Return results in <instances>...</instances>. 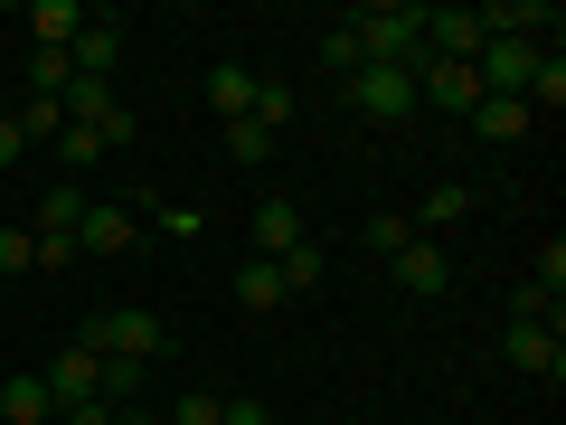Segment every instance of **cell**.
Masks as SVG:
<instances>
[{
    "label": "cell",
    "mask_w": 566,
    "mask_h": 425,
    "mask_svg": "<svg viewBox=\"0 0 566 425\" xmlns=\"http://www.w3.org/2000/svg\"><path fill=\"white\" fill-rule=\"evenodd\" d=\"M340 29L359 39V66H416L424 58V0H368Z\"/></svg>",
    "instance_id": "6da1fadb"
},
{
    "label": "cell",
    "mask_w": 566,
    "mask_h": 425,
    "mask_svg": "<svg viewBox=\"0 0 566 425\" xmlns=\"http://www.w3.org/2000/svg\"><path fill=\"white\" fill-rule=\"evenodd\" d=\"M76 341L95 350V360H161V350H170V322H161V312H142V303H123V312H95Z\"/></svg>",
    "instance_id": "7a4b0ae2"
},
{
    "label": "cell",
    "mask_w": 566,
    "mask_h": 425,
    "mask_svg": "<svg viewBox=\"0 0 566 425\" xmlns=\"http://www.w3.org/2000/svg\"><path fill=\"white\" fill-rule=\"evenodd\" d=\"M340 95L359 104L368 123H406L416 114V66H359V76H340Z\"/></svg>",
    "instance_id": "3957f363"
},
{
    "label": "cell",
    "mask_w": 566,
    "mask_h": 425,
    "mask_svg": "<svg viewBox=\"0 0 566 425\" xmlns=\"http://www.w3.org/2000/svg\"><path fill=\"white\" fill-rule=\"evenodd\" d=\"M501 360L520 369V379H547V387L566 379V341H557V322H510V331H501Z\"/></svg>",
    "instance_id": "277c9868"
},
{
    "label": "cell",
    "mask_w": 566,
    "mask_h": 425,
    "mask_svg": "<svg viewBox=\"0 0 566 425\" xmlns=\"http://www.w3.org/2000/svg\"><path fill=\"white\" fill-rule=\"evenodd\" d=\"M133 237H142V208H123V199H85V218H76V256H133Z\"/></svg>",
    "instance_id": "5b68a950"
},
{
    "label": "cell",
    "mask_w": 566,
    "mask_h": 425,
    "mask_svg": "<svg viewBox=\"0 0 566 425\" xmlns=\"http://www.w3.org/2000/svg\"><path fill=\"white\" fill-rule=\"evenodd\" d=\"M387 274H397V293H416V303H434V293L453 283V256H444L434 237H406L397 256H387Z\"/></svg>",
    "instance_id": "8992f818"
},
{
    "label": "cell",
    "mask_w": 566,
    "mask_h": 425,
    "mask_svg": "<svg viewBox=\"0 0 566 425\" xmlns=\"http://www.w3.org/2000/svg\"><path fill=\"white\" fill-rule=\"evenodd\" d=\"M66 66H76L85 85H114V66H123V20H95V10H85V29H76V48H66Z\"/></svg>",
    "instance_id": "52a82bcc"
},
{
    "label": "cell",
    "mask_w": 566,
    "mask_h": 425,
    "mask_svg": "<svg viewBox=\"0 0 566 425\" xmlns=\"http://www.w3.org/2000/svg\"><path fill=\"white\" fill-rule=\"evenodd\" d=\"M303 237H312V227H303V208L283 199V189L255 199V218H245V256H283V246H303Z\"/></svg>",
    "instance_id": "ba28073f"
},
{
    "label": "cell",
    "mask_w": 566,
    "mask_h": 425,
    "mask_svg": "<svg viewBox=\"0 0 566 425\" xmlns=\"http://www.w3.org/2000/svg\"><path fill=\"white\" fill-rule=\"evenodd\" d=\"M416 104H453V114H472L482 104V76L453 58H416Z\"/></svg>",
    "instance_id": "9c48e42d"
},
{
    "label": "cell",
    "mask_w": 566,
    "mask_h": 425,
    "mask_svg": "<svg viewBox=\"0 0 566 425\" xmlns=\"http://www.w3.org/2000/svg\"><path fill=\"white\" fill-rule=\"evenodd\" d=\"M39 379H48V397H57V416H66V406H95V350H85V341H66L57 360L39 369Z\"/></svg>",
    "instance_id": "30bf717a"
},
{
    "label": "cell",
    "mask_w": 566,
    "mask_h": 425,
    "mask_svg": "<svg viewBox=\"0 0 566 425\" xmlns=\"http://www.w3.org/2000/svg\"><path fill=\"white\" fill-rule=\"evenodd\" d=\"M20 29H29V48H76L85 0H29V10H20Z\"/></svg>",
    "instance_id": "8fae6325"
},
{
    "label": "cell",
    "mask_w": 566,
    "mask_h": 425,
    "mask_svg": "<svg viewBox=\"0 0 566 425\" xmlns=\"http://www.w3.org/2000/svg\"><path fill=\"white\" fill-rule=\"evenodd\" d=\"M463 123H472L482 142H501V152H510V142H528V123H538V114H528L520 95H482V104H472Z\"/></svg>",
    "instance_id": "7c38bea8"
},
{
    "label": "cell",
    "mask_w": 566,
    "mask_h": 425,
    "mask_svg": "<svg viewBox=\"0 0 566 425\" xmlns=\"http://www.w3.org/2000/svg\"><path fill=\"white\" fill-rule=\"evenodd\" d=\"M255 85H264V76H245L237 58L208 66V104H218V123H245V114H255Z\"/></svg>",
    "instance_id": "4fadbf2b"
},
{
    "label": "cell",
    "mask_w": 566,
    "mask_h": 425,
    "mask_svg": "<svg viewBox=\"0 0 566 425\" xmlns=\"http://www.w3.org/2000/svg\"><path fill=\"white\" fill-rule=\"evenodd\" d=\"M48 416H57L48 379H0V425H48Z\"/></svg>",
    "instance_id": "5bb4252c"
},
{
    "label": "cell",
    "mask_w": 566,
    "mask_h": 425,
    "mask_svg": "<svg viewBox=\"0 0 566 425\" xmlns=\"http://www.w3.org/2000/svg\"><path fill=\"white\" fill-rule=\"evenodd\" d=\"M237 303H245V312L293 303V293H283V274H274V256H245V265H237Z\"/></svg>",
    "instance_id": "9a60e30c"
},
{
    "label": "cell",
    "mask_w": 566,
    "mask_h": 425,
    "mask_svg": "<svg viewBox=\"0 0 566 425\" xmlns=\"http://www.w3.org/2000/svg\"><path fill=\"white\" fill-rule=\"evenodd\" d=\"M142 387H151V360H95V397L104 406H133Z\"/></svg>",
    "instance_id": "2e32d148"
},
{
    "label": "cell",
    "mask_w": 566,
    "mask_h": 425,
    "mask_svg": "<svg viewBox=\"0 0 566 425\" xmlns=\"http://www.w3.org/2000/svg\"><path fill=\"white\" fill-rule=\"evenodd\" d=\"M274 274H283V293H322V237L283 246V256H274Z\"/></svg>",
    "instance_id": "e0dca14e"
},
{
    "label": "cell",
    "mask_w": 566,
    "mask_h": 425,
    "mask_svg": "<svg viewBox=\"0 0 566 425\" xmlns=\"http://www.w3.org/2000/svg\"><path fill=\"white\" fill-rule=\"evenodd\" d=\"M227 162H237V170H264V162H274V133H264L255 114H245V123H227Z\"/></svg>",
    "instance_id": "ac0fdd59"
},
{
    "label": "cell",
    "mask_w": 566,
    "mask_h": 425,
    "mask_svg": "<svg viewBox=\"0 0 566 425\" xmlns=\"http://www.w3.org/2000/svg\"><path fill=\"white\" fill-rule=\"evenodd\" d=\"M66 85H76V66H66V48H39V58H29V95L66 104Z\"/></svg>",
    "instance_id": "d6986e66"
},
{
    "label": "cell",
    "mask_w": 566,
    "mask_h": 425,
    "mask_svg": "<svg viewBox=\"0 0 566 425\" xmlns=\"http://www.w3.org/2000/svg\"><path fill=\"white\" fill-rule=\"evenodd\" d=\"M453 218H472V189H463V180L424 189V208H416V237H424V227H453Z\"/></svg>",
    "instance_id": "ffe728a7"
},
{
    "label": "cell",
    "mask_w": 566,
    "mask_h": 425,
    "mask_svg": "<svg viewBox=\"0 0 566 425\" xmlns=\"http://www.w3.org/2000/svg\"><path fill=\"white\" fill-rule=\"evenodd\" d=\"M520 104H528V114H538V104L557 114V104H566V58H557V48H547V58L528 66V95H520Z\"/></svg>",
    "instance_id": "44dd1931"
},
{
    "label": "cell",
    "mask_w": 566,
    "mask_h": 425,
    "mask_svg": "<svg viewBox=\"0 0 566 425\" xmlns=\"http://www.w3.org/2000/svg\"><path fill=\"white\" fill-rule=\"evenodd\" d=\"M10 114H20V133H29V142H57V133H66V104H48V95H20Z\"/></svg>",
    "instance_id": "7402d4cb"
},
{
    "label": "cell",
    "mask_w": 566,
    "mask_h": 425,
    "mask_svg": "<svg viewBox=\"0 0 566 425\" xmlns=\"http://www.w3.org/2000/svg\"><path fill=\"white\" fill-rule=\"evenodd\" d=\"M293 114H303V104H293V85H274V76H264V85H255V123H264V133H283Z\"/></svg>",
    "instance_id": "603a6c76"
},
{
    "label": "cell",
    "mask_w": 566,
    "mask_h": 425,
    "mask_svg": "<svg viewBox=\"0 0 566 425\" xmlns=\"http://www.w3.org/2000/svg\"><path fill=\"white\" fill-rule=\"evenodd\" d=\"M0 274H39V237L29 227H0Z\"/></svg>",
    "instance_id": "cb8c5ba5"
},
{
    "label": "cell",
    "mask_w": 566,
    "mask_h": 425,
    "mask_svg": "<svg viewBox=\"0 0 566 425\" xmlns=\"http://www.w3.org/2000/svg\"><path fill=\"white\" fill-rule=\"evenodd\" d=\"M57 162H66V170H95V162H104V142L85 133V123H66V133H57Z\"/></svg>",
    "instance_id": "d4e9b609"
},
{
    "label": "cell",
    "mask_w": 566,
    "mask_h": 425,
    "mask_svg": "<svg viewBox=\"0 0 566 425\" xmlns=\"http://www.w3.org/2000/svg\"><path fill=\"white\" fill-rule=\"evenodd\" d=\"M322 66H331V76H359V39H349V29H340V20H331V29H322Z\"/></svg>",
    "instance_id": "484cf974"
},
{
    "label": "cell",
    "mask_w": 566,
    "mask_h": 425,
    "mask_svg": "<svg viewBox=\"0 0 566 425\" xmlns=\"http://www.w3.org/2000/svg\"><path fill=\"white\" fill-rule=\"evenodd\" d=\"M227 397H208V387H189V397H170V425H218Z\"/></svg>",
    "instance_id": "4316f807"
},
{
    "label": "cell",
    "mask_w": 566,
    "mask_h": 425,
    "mask_svg": "<svg viewBox=\"0 0 566 425\" xmlns=\"http://www.w3.org/2000/svg\"><path fill=\"white\" fill-rule=\"evenodd\" d=\"M406 237H416V218H368V246H378V256H397Z\"/></svg>",
    "instance_id": "83f0119b"
},
{
    "label": "cell",
    "mask_w": 566,
    "mask_h": 425,
    "mask_svg": "<svg viewBox=\"0 0 566 425\" xmlns=\"http://www.w3.org/2000/svg\"><path fill=\"white\" fill-rule=\"evenodd\" d=\"M218 425H274V406H264V397H227Z\"/></svg>",
    "instance_id": "f1b7e54d"
},
{
    "label": "cell",
    "mask_w": 566,
    "mask_h": 425,
    "mask_svg": "<svg viewBox=\"0 0 566 425\" xmlns=\"http://www.w3.org/2000/svg\"><path fill=\"white\" fill-rule=\"evenodd\" d=\"M20 152H29V133H20V114H0V170H20Z\"/></svg>",
    "instance_id": "f546056e"
},
{
    "label": "cell",
    "mask_w": 566,
    "mask_h": 425,
    "mask_svg": "<svg viewBox=\"0 0 566 425\" xmlns=\"http://www.w3.org/2000/svg\"><path fill=\"white\" fill-rule=\"evenodd\" d=\"M66 425H123V416H114V406L95 397V406H66Z\"/></svg>",
    "instance_id": "4dcf8cb0"
},
{
    "label": "cell",
    "mask_w": 566,
    "mask_h": 425,
    "mask_svg": "<svg viewBox=\"0 0 566 425\" xmlns=\"http://www.w3.org/2000/svg\"><path fill=\"white\" fill-rule=\"evenodd\" d=\"M123 425H170V416H151V406H142V416H123Z\"/></svg>",
    "instance_id": "1f68e13d"
}]
</instances>
